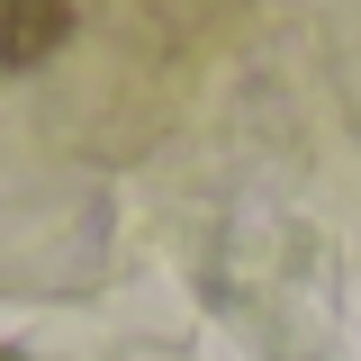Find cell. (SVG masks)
Masks as SVG:
<instances>
[{
	"mask_svg": "<svg viewBox=\"0 0 361 361\" xmlns=\"http://www.w3.org/2000/svg\"><path fill=\"white\" fill-rule=\"evenodd\" d=\"M63 27H73V9H63V0H45V9H0V54H9V63H27V54H45Z\"/></svg>",
	"mask_w": 361,
	"mask_h": 361,
	"instance_id": "6da1fadb",
	"label": "cell"
},
{
	"mask_svg": "<svg viewBox=\"0 0 361 361\" xmlns=\"http://www.w3.org/2000/svg\"><path fill=\"white\" fill-rule=\"evenodd\" d=\"M0 361H18V353H0Z\"/></svg>",
	"mask_w": 361,
	"mask_h": 361,
	"instance_id": "7a4b0ae2",
	"label": "cell"
}]
</instances>
